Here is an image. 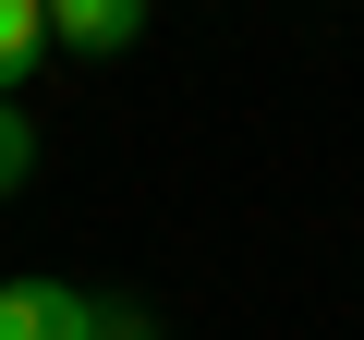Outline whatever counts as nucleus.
Listing matches in <instances>:
<instances>
[{"label": "nucleus", "instance_id": "obj_3", "mask_svg": "<svg viewBox=\"0 0 364 340\" xmlns=\"http://www.w3.org/2000/svg\"><path fill=\"white\" fill-rule=\"evenodd\" d=\"M37 61H49V0H0V97H25Z\"/></svg>", "mask_w": 364, "mask_h": 340}, {"label": "nucleus", "instance_id": "obj_1", "mask_svg": "<svg viewBox=\"0 0 364 340\" xmlns=\"http://www.w3.org/2000/svg\"><path fill=\"white\" fill-rule=\"evenodd\" d=\"M109 316H122V304H97V292H73V280H49V267L0 280V340H109Z\"/></svg>", "mask_w": 364, "mask_h": 340}, {"label": "nucleus", "instance_id": "obj_5", "mask_svg": "<svg viewBox=\"0 0 364 340\" xmlns=\"http://www.w3.org/2000/svg\"><path fill=\"white\" fill-rule=\"evenodd\" d=\"M109 340H158V328H146V316H109Z\"/></svg>", "mask_w": 364, "mask_h": 340}, {"label": "nucleus", "instance_id": "obj_2", "mask_svg": "<svg viewBox=\"0 0 364 340\" xmlns=\"http://www.w3.org/2000/svg\"><path fill=\"white\" fill-rule=\"evenodd\" d=\"M146 37V0H49V49H73V61H122Z\"/></svg>", "mask_w": 364, "mask_h": 340}, {"label": "nucleus", "instance_id": "obj_4", "mask_svg": "<svg viewBox=\"0 0 364 340\" xmlns=\"http://www.w3.org/2000/svg\"><path fill=\"white\" fill-rule=\"evenodd\" d=\"M25 183H37V122H25V97H0V207Z\"/></svg>", "mask_w": 364, "mask_h": 340}]
</instances>
